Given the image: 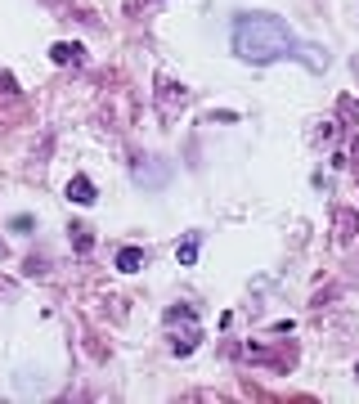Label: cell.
Returning <instances> with one entry per match:
<instances>
[{"label":"cell","mask_w":359,"mask_h":404,"mask_svg":"<svg viewBox=\"0 0 359 404\" xmlns=\"http://www.w3.org/2000/svg\"><path fill=\"white\" fill-rule=\"evenodd\" d=\"M68 198L81 202V207H90V202H94V185H90L86 176H72V180H68Z\"/></svg>","instance_id":"cell-3"},{"label":"cell","mask_w":359,"mask_h":404,"mask_svg":"<svg viewBox=\"0 0 359 404\" xmlns=\"http://www.w3.org/2000/svg\"><path fill=\"white\" fill-rule=\"evenodd\" d=\"M0 90H5V94H14V90H18V85H14V76H9V72H0Z\"/></svg>","instance_id":"cell-7"},{"label":"cell","mask_w":359,"mask_h":404,"mask_svg":"<svg viewBox=\"0 0 359 404\" xmlns=\"http://www.w3.org/2000/svg\"><path fill=\"white\" fill-rule=\"evenodd\" d=\"M306 50L310 45H301L297 32H292L279 14H243L238 23H234V54L247 59V63H274V59H283V54H301L310 67H319V59L306 54Z\"/></svg>","instance_id":"cell-1"},{"label":"cell","mask_w":359,"mask_h":404,"mask_svg":"<svg viewBox=\"0 0 359 404\" xmlns=\"http://www.w3.org/2000/svg\"><path fill=\"white\" fill-rule=\"evenodd\" d=\"M139 265H144V252H139V247H121V256H117V269H121V274H135Z\"/></svg>","instance_id":"cell-4"},{"label":"cell","mask_w":359,"mask_h":404,"mask_svg":"<svg viewBox=\"0 0 359 404\" xmlns=\"http://www.w3.org/2000/svg\"><path fill=\"white\" fill-rule=\"evenodd\" d=\"M50 59H54V63H68V59H77V45L59 41V45H54V50H50Z\"/></svg>","instance_id":"cell-6"},{"label":"cell","mask_w":359,"mask_h":404,"mask_svg":"<svg viewBox=\"0 0 359 404\" xmlns=\"http://www.w3.org/2000/svg\"><path fill=\"white\" fill-rule=\"evenodd\" d=\"M175 256H180V265H193V261H198V234H189L184 243H180Z\"/></svg>","instance_id":"cell-5"},{"label":"cell","mask_w":359,"mask_h":404,"mask_svg":"<svg viewBox=\"0 0 359 404\" xmlns=\"http://www.w3.org/2000/svg\"><path fill=\"white\" fill-rule=\"evenodd\" d=\"M135 180L139 185H148V189H162L166 185V167H157V162H135Z\"/></svg>","instance_id":"cell-2"}]
</instances>
